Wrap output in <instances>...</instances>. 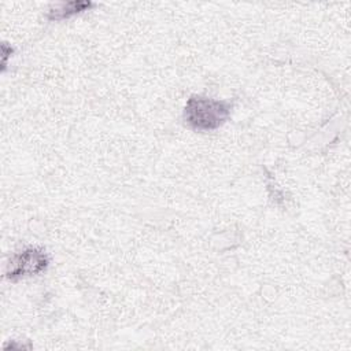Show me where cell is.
Returning a JSON list of instances; mask_svg holds the SVG:
<instances>
[{
  "label": "cell",
  "instance_id": "2",
  "mask_svg": "<svg viewBox=\"0 0 351 351\" xmlns=\"http://www.w3.org/2000/svg\"><path fill=\"white\" fill-rule=\"evenodd\" d=\"M48 266V256L44 250L30 247L15 254L7 266V277L16 281L22 277L34 276L45 270Z\"/></svg>",
  "mask_w": 351,
  "mask_h": 351
},
{
  "label": "cell",
  "instance_id": "1",
  "mask_svg": "<svg viewBox=\"0 0 351 351\" xmlns=\"http://www.w3.org/2000/svg\"><path fill=\"white\" fill-rule=\"evenodd\" d=\"M232 104L225 100H217L204 96H192L184 108L185 123L200 132L219 128L230 115Z\"/></svg>",
  "mask_w": 351,
  "mask_h": 351
},
{
  "label": "cell",
  "instance_id": "3",
  "mask_svg": "<svg viewBox=\"0 0 351 351\" xmlns=\"http://www.w3.org/2000/svg\"><path fill=\"white\" fill-rule=\"evenodd\" d=\"M92 3L89 1H69V3H60L56 4L53 8H51L49 11V19H55V21H60V19H66L70 18L81 11H85L86 8H90Z\"/></svg>",
  "mask_w": 351,
  "mask_h": 351
}]
</instances>
